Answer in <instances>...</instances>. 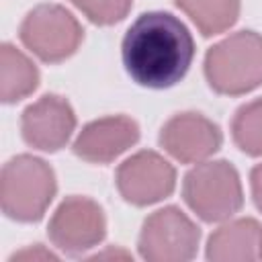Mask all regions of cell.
I'll list each match as a JSON object with an SVG mask.
<instances>
[{"instance_id":"obj_1","label":"cell","mask_w":262,"mask_h":262,"mask_svg":"<svg viewBox=\"0 0 262 262\" xmlns=\"http://www.w3.org/2000/svg\"><path fill=\"white\" fill-rule=\"evenodd\" d=\"M196 47L188 27L166 10L139 14L121 41V59L129 78L151 90L176 86L190 70Z\"/></svg>"},{"instance_id":"obj_2","label":"cell","mask_w":262,"mask_h":262,"mask_svg":"<svg viewBox=\"0 0 262 262\" xmlns=\"http://www.w3.org/2000/svg\"><path fill=\"white\" fill-rule=\"evenodd\" d=\"M55 192V172L43 158L18 154L2 166L0 207L8 219L18 223L41 221Z\"/></svg>"},{"instance_id":"obj_3","label":"cell","mask_w":262,"mask_h":262,"mask_svg":"<svg viewBox=\"0 0 262 262\" xmlns=\"http://www.w3.org/2000/svg\"><path fill=\"white\" fill-rule=\"evenodd\" d=\"M203 72L209 88L223 96H242L262 86V35L235 31L207 49Z\"/></svg>"},{"instance_id":"obj_4","label":"cell","mask_w":262,"mask_h":262,"mask_svg":"<svg viewBox=\"0 0 262 262\" xmlns=\"http://www.w3.org/2000/svg\"><path fill=\"white\" fill-rule=\"evenodd\" d=\"M182 199L201 221H227L244 207L239 172L227 160L199 162L184 174Z\"/></svg>"},{"instance_id":"obj_5","label":"cell","mask_w":262,"mask_h":262,"mask_svg":"<svg viewBox=\"0 0 262 262\" xmlns=\"http://www.w3.org/2000/svg\"><path fill=\"white\" fill-rule=\"evenodd\" d=\"M18 37L41 61L59 63L78 51L84 41V29L66 6L37 4L25 14Z\"/></svg>"},{"instance_id":"obj_6","label":"cell","mask_w":262,"mask_h":262,"mask_svg":"<svg viewBox=\"0 0 262 262\" xmlns=\"http://www.w3.org/2000/svg\"><path fill=\"white\" fill-rule=\"evenodd\" d=\"M199 242V225L180 207L168 205L145 217L137 252L147 262H186L196 256Z\"/></svg>"},{"instance_id":"obj_7","label":"cell","mask_w":262,"mask_h":262,"mask_svg":"<svg viewBox=\"0 0 262 262\" xmlns=\"http://www.w3.org/2000/svg\"><path fill=\"white\" fill-rule=\"evenodd\" d=\"M106 235L104 209L90 196L70 194L53 211L47 223L49 242L68 256H82L84 252L102 244Z\"/></svg>"},{"instance_id":"obj_8","label":"cell","mask_w":262,"mask_h":262,"mask_svg":"<svg viewBox=\"0 0 262 262\" xmlns=\"http://www.w3.org/2000/svg\"><path fill=\"white\" fill-rule=\"evenodd\" d=\"M115 184L125 203L133 207H149L174 192L176 170L158 151L141 149L119 164Z\"/></svg>"},{"instance_id":"obj_9","label":"cell","mask_w":262,"mask_h":262,"mask_svg":"<svg viewBox=\"0 0 262 262\" xmlns=\"http://www.w3.org/2000/svg\"><path fill=\"white\" fill-rule=\"evenodd\" d=\"M76 113L61 94H43L31 102L20 115L23 141L39 151H59L68 145L76 131Z\"/></svg>"},{"instance_id":"obj_10","label":"cell","mask_w":262,"mask_h":262,"mask_svg":"<svg viewBox=\"0 0 262 262\" xmlns=\"http://www.w3.org/2000/svg\"><path fill=\"white\" fill-rule=\"evenodd\" d=\"M160 145L180 164H199L215 156L223 143L217 123L196 111L172 115L160 129Z\"/></svg>"},{"instance_id":"obj_11","label":"cell","mask_w":262,"mask_h":262,"mask_svg":"<svg viewBox=\"0 0 262 262\" xmlns=\"http://www.w3.org/2000/svg\"><path fill=\"white\" fill-rule=\"evenodd\" d=\"M139 125L127 115H106L82 127L72 143L76 158L88 164H111L139 141Z\"/></svg>"},{"instance_id":"obj_12","label":"cell","mask_w":262,"mask_h":262,"mask_svg":"<svg viewBox=\"0 0 262 262\" xmlns=\"http://www.w3.org/2000/svg\"><path fill=\"white\" fill-rule=\"evenodd\" d=\"M205 256L211 262L262 260V223L252 217L223 221L209 235Z\"/></svg>"},{"instance_id":"obj_13","label":"cell","mask_w":262,"mask_h":262,"mask_svg":"<svg viewBox=\"0 0 262 262\" xmlns=\"http://www.w3.org/2000/svg\"><path fill=\"white\" fill-rule=\"evenodd\" d=\"M37 66L12 43L0 47V98L4 104L31 96L39 86Z\"/></svg>"},{"instance_id":"obj_14","label":"cell","mask_w":262,"mask_h":262,"mask_svg":"<svg viewBox=\"0 0 262 262\" xmlns=\"http://www.w3.org/2000/svg\"><path fill=\"white\" fill-rule=\"evenodd\" d=\"M174 4L192 20L203 37L221 35L231 29L242 10L239 0H174Z\"/></svg>"},{"instance_id":"obj_15","label":"cell","mask_w":262,"mask_h":262,"mask_svg":"<svg viewBox=\"0 0 262 262\" xmlns=\"http://www.w3.org/2000/svg\"><path fill=\"white\" fill-rule=\"evenodd\" d=\"M231 139L252 158H262V96L242 104L231 119Z\"/></svg>"},{"instance_id":"obj_16","label":"cell","mask_w":262,"mask_h":262,"mask_svg":"<svg viewBox=\"0 0 262 262\" xmlns=\"http://www.w3.org/2000/svg\"><path fill=\"white\" fill-rule=\"evenodd\" d=\"M90 23L98 27H111L121 23L131 6L133 0H70Z\"/></svg>"},{"instance_id":"obj_17","label":"cell","mask_w":262,"mask_h":262,"mask_svg":"<svg viewBox=\"0 0 262 262\" xmlns=\"http://www.w3.org/2000/svg\"><path fill=\"white\" fill-rule=\"evenodd\" d=\"M59 256L47 248H43L41 244H35V246H27L18 252H14L8 262H16V260H25V262H41V260H57Z\"/></svg>"},{"instance_id":"obj_18","label":"cell","mask_w":262,"mask_h":262,"mask_svg":"<svg viewBox=\"0 0 262 262\" xmlns=\"http://www.w3.org/2000/svg\"><path fill=\"white\" fill-rule=\"evenodd\" d=\"M250 190L256 209L262 213V164H256L250 172Z\"/></svg>"},{"instance_id":"obj_19","label":"cell","mask_w":262,"mask_h":262,"mask_svg":"<svg viewBox=\"0 0 262 262\" xmlns=\"http://www.w3.org/2000/svg\"><path fill=\"white\" fill-rule=\"evenodd\" d=\"M90 258H92V260H100V258H123V260H131V254L125 252V250L108 248L106 252H102V254H94V256H90Z\"/></svg>"}]
</instances>
